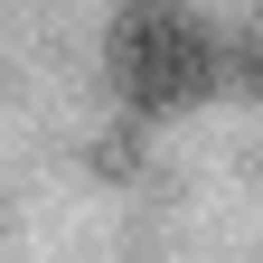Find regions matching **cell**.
I'll use <instances>...</instances> for the list:
<instances>
[{
  "label": "cell",
  "instance_id": "cell-1",
  "mask_svg": "<svg viewBox=\"0 0 263 263\" xmlns=\"http://www.w3.org/2000/svg\"><path fill=\"white\" fill-rule=\"evenodd\" d=\"M113 94L141 122H170V113H197L226 76L216 57V28L188 10V0H132V10L113 19Z\"/></svg>",
  "mask_w": 263,
  "mask_h": 263
},
{
  "label": "cell",
  "instance_id": "cell-2",
  "mask_svg": "<svg viewBox=\"0 0 263 263\" xmlns=\"http://www.w3.org/2000/svg\"><path fill=\"white\" fill-rule=\"evenodd\" d=\"M245 85H254V94H263V38H254V57H245Z\"/></svg>",
  "mask_w": 263,
  "mask_h": 263
}]
</instances>
